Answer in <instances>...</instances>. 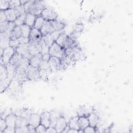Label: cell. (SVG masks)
I'll return each instance as SVG.
<instances>
[{
    "instance_id": "1",
    "label": "cell",
    "mask_w": 133,
    "mask_h": 133,
    "mask_svg": "<svg viewBox=\"0 0 133 133\" xmlns=\"http://www.w3.org/2000/svg\"><path fill=\"white\" fill-rule=\"evenodd\" d=\"M65 55L71 57L75 62L84 58L83 51L77 45L65 49Z\"/></svg>"
},
{
    "instance_id": "2",
    "label": "cell",
    "mask_w": 133,
    "mask_h": 133,
    "mask_svg": "<svg viewBox=\"0 0 133 133\" xmlns=\"http://www.w3.org/2000/svg\"><path fill=\"white\" fill-rule=\"evenodd\" d=\"M49 54L50 56H54L61 59L65 55V49L55 42L49 47Z\"/></svg>"
},
{
    "instance_id": "3",
    "label": "cell",
    "mask_w": 133,
    "mask_h": 133,
    "mask_svg": "<svg viewBox=\"0 0 133 133\" xmlns=\"http://www.w3.org/2000/svg\"><path fill=\"white\" fill-rule=\"evenodd\" d=\"M46 7V5L43 1H35L34 3L30 8L28 13L32 14L35 16H40L43 10Z\"/></svg>"
},
{
    "instance_id": "4",
    "label": "cell",
    "mask_w": 133,
    "mask_h": 133,
    "mask_svg": "<svg viewBox=\"0 0 133 133\" xmlns=\"http://www.w3.org/2000/svg\"><path fill=\"white\" fill-rule=\"evenodd\" d=\"M16 52V50L10 46L4 49L3 55L1 56V64H7L9 63L11 57Z\"/></svg>"
},
{
    "instance_id": "5",
    "label": "cell",
    "mask_w": 133,
    "mask_h": 133,
    "mask_svg": "<svg viewBox=\"0 0 133 133\" xmlns=\"http://www.w3.org/2000/svg\"><path fill=\"white\" fill-rule=\"evenodd\" d=\"M41 16L46 21H53L58 18L57 12L52 8L47 7L43 10Z\"/></svg>"
},
{
    "instance_id": "6",
    "label": "cell",
    "mask_w": 133,
    "mask_h": 133,
    "mask_svg": "<svg viewBox=\"0 0 133 133\" xmlns=\"http://www.w3.org/2000/svg\"><path fill=\"white\" fill-rule=\"evenodd\" d=\"M13 79L16 82L20 84L23 83L26 81L28 80L26 70L17 67Z\"/></svg>"
},
{
    "instance_id": "7",
    "label": "cell",
    "mask_w": 133,
    "mask_h": 133,
    "mask_svg": "<svg viewBox=\"0 0 133 133\" xmlns=\"http://www.w3.org/2000/svg\"><path fill=\"white\" fill-rule=\"evenodd\" d=\"M28 80L36 81L40 79L39 69L37 68L32 66L30 65L26 70Z\"/></svg>"
},
{
    "instance_id": "8",
    "label": "cell",
    "mask_w": 133,
    "mask_h": 133,
    "mask_svg": "<svg viewBox=\"0 0 133 133\" xmlns=\"http://www.w3.org/2000/svg\"><path fill=\"white\" fill-rule=\"evenodd\" d=\"M41 40L38 41L29 42V51L30 55L32 57L35 55L41 53Z\"/></svg>"
},
{
    "instance_id": "9",
    "label": "cell",
    "mask_w": 133,
    "mask_h": 133,
    "mask_svg": "<svg viewBox=\"0 0 133 133\" xmlns=\"http://www.w3.org/2000/svg\"><path fill=\"white\" fill-rule=\"evenodd\" d=\"M48 62L51 71L62 70L61 60L60 58L54 56H50Z\"/></svg>"
},
{
    "instance_id": "10",
    "label": "cell",
    "mask_w": 133,
    "mask_h": 133,
    "mask_svg": "<svg viewBox=\"0 0 133 133\" xmlns=\"http://www.w3.org/2000/svg\"><path fill=\"white\" fill-rule=\"evenodd\" d=\"M15 50L16 52L20 54L24 57H26L29 59L32 57L29 51V43L19 44Z\"/></svg>"
},
{
    "instance_id": "11",
    "label": "cell",
    "mask_w": 133,
    "mask_h": 133,
    "mask_svg": "<svg viewBox=\"0 0 133 133\" xmlns=\"http://www.w3.org/2000/svg\"><path fill=\"white\" fill-rule=\"evenodd\" d=\"M67 125L68 123L66 122L65 118L61 115L57 119L54 127L56 129L57 132H62V130Z\"/></svg>"
},
{
    "instance_id": "12",
    "label": "cell",
    "mask_w": 133,
    "mask_h": 133,
    "mask_svg": "<svg viewBox=\"0 0 133 133\" xmlns=\"http://www.w3.org/2000/svg\"><path fill=\"white\" fill-rule=\"evenodd\" d=\"M43 35L39 30L35 29L34 28H32L29 38V42L38 41L42 39Z\"/></svg>"
},
{
    "instance_id": "13",
    "label": "cell",
    "mask_w": 133,
    "mask_h": 133,
    "mask_svg": "<svg viewBox=\"0 0 133 133\" xmlns=\"http://www.w3.org/2000/svg\"><path fill=\"white\" fill-rule=\"evenodd\" d=\"M60 60L62 70H65L69 66L73 65V64L75 63V61L71 57L65 55L62 58H61Z\"/></svg>"
},
{
    "instance_id": "14",
    "label": "cell",
    "mask_w": 133,
    "mask_h": 133,
    "mask_svg": "<svg viewBox=\"0 0 133 133\" xmlns=\"http://www.w3.org/2000/svg\"><path fill=\"white\" fill-rule=\"evenodd\" d=\"M41 124L46 128L50 126V112L45 111L41 115Z\"/></svg>"
},
{
    "instance_id": "15",
    "label": "cell",
    "mask_w": 133,
    "mask_h": 133,
    "mask_svg": "<svg viewBox=\"0 0 133 133\" xmlns=\"http://www.w3.org/2000/svg\"><path fill=\"white\" fill-rule=\"evenodd\" d=\"M7 20L9 22H14L19 15L15 9L9 8L5 11Z\"/></svg>"
},
{
    "instance_id": "16",
    "label": "cell",
    "mask_w": 133,
    "mask_h": 133,
    "mask_svg": "<svg viewBox=\"0 0 133 133\" xmlns=\"http://www.w3.org/2000/svg\"><path fill=\"white\" fill-rule=\"evenodd\" d=\"M40 31L43 36H44L48 34L52 33L54 32V29L51 25L50 21H45L43 25L40 30Z\"/></svg>"
},
{
    "instance_id": "17",
    "label": "cell",
    "mask_w": 133,
    "mask_h": 133,
    "mask_svg": "<svg viewBox=\"0 0 133 133\" xmlns=\"http://www.w3.org/2000/svg\"><path fill=\"white\" fill-rule=\"evenodd\" d=\"M1 48H5L9 46L10 42V34L5 32H1Z\"/></svg>"
},
{
    "instance_id": "18",
    "label": "cell",
    "mask_w": 133,
    "mask_h": 133,
    "mask_svg": "<svg viewBox=\"0 0 133 133\" xmlns=\"http://www.w3.org/2000/svg\"><path fill=\"white\" fill-rule=\"evenodd\" d=\"M28 123L29 124L36 127L41 124L40 115L38 114L37 113H32L28 120Z\"/></svg>"
},
{
    "instance_id": "19",
    "label": "cell",
    "mask_w": 133,
    "mask_h": 133,
    "mask_svg": "<svg viewBox=\"0 0 133 133\" xmlns=\"http://www.w3.org/2000/svg\"><path fill=\"white\" fill-rule=\"evenodd\" d=\"M42 60V55L39 53L33 56L30 59V65L32 66L38 68L40 63Z\"/></svg>"
},
{
    "instance_id": "20",
    "label": "cell",
    "mask_w": 133,
    "mask_h": 133,
    "mask_svg": "<svg viewBox=\"0 0 133 133\" xmlns=\"http://www.w3.org/2000/svg\"><path fill=\"white\" fill-rule=\"evenodd\" d=\"M87 117L89 121V125L95 128L97 127L100 121L98 115L95 112H92L87 116Z\"/></svg>"
},
{
    "instance_id": "21",
    "label": "cell",
    "mask_w": 133,
    "mask_h": 133,
    "mask_svg": "<svg viewBox=\"0 0 133 133\" xmlns=\"http://www.w3.org/2000/svg\"><path fill=\"white\" fill-rule=\"evenodd\" d=\"M17 118V116L12 112L8 114L5 118L7 126L15 128Z\"/></svg>"
},
{
    "instance_id": "22",
    "label": "cell",
    "mask_w": 133,
    "mask_h": 133,
    "mask_svg": "<svg viewBox=\"0 0 133 133\" xmlns=\"http://www.w3.org/2000/svg\"><path fill=\"white\" fill-rule=\"evenodd\" d=\"M51 24V25L54 29V32H59L62 31L63 29L65 27V24L62 21L58 20V19L50 21Z\"/></svg>"
},
{
    "instance_id": "23",
    "label": "cell",
    "mask_w": 133,
    "mask_h": 133,
    "mask_svg": "<svg viewBox=\"0 0 133 133\" xmlns=\"http://www.w3.org/2000/svg\"><path fill=\"white\" fill-rule=\"evenodd\" d=\"M94 112V109L91 107H82L79 108L77 110V116H87L89 114Z\"/></svg>"
},
{
    "instance_id": "24",
    "label": "cell",
    "mask_w": 133,
    "mask_h": 133,
    "mask_svg": "<svg viewBox=\"0 0 133 133\" xmlns=\"http://www.w3.org/2000/svg\"><path fill=\"white\" fill-rule=\"evenodd\" d=\"M22 33L20 26H16L10 34V39H16L22 37Z\"/></svg>"
},
{
    "instance_id": "25",
    "label": "cell",
    "mask_w": 133,
    "mask_h": 133,
    "mask_svg": "<svg viewBox=\"0 0 133 133\" xmlns=\"http://www.w3.org/2000/svg\"><path fill=\"white\" fill-rule=\"evenodd\" d=\"M78 123L79 127V129L84 130L86 127L89 125V121L87 116H78Z\"/></svg>"
},
{
    "instance_id": "26",
    "label": "cell",
    "mask_w": 133,
    "mask_h": 133,
    "mask_svg": "<svg viewBox=\"0 0 133 133\" xmlns=\"http://www.w3.org/2000/svg\"><path fill=\"white\" fill-rule=\"evenodd\" d=\"M36 18V16L29 12L26 13L25 20V24L29 25L31 28H33L34 27Z\"/></svg>"
},
{
    "instance_id": "27",
    "label": "cell",
    "mask_w": 133,
    "mask_h": 133,
    "mask_svg": "<svg viewBox=\"0 0 133 133\" xmlns=\"http://www.w3.org/2000/svg\"><path fill=\"white\" fill-rule=\"evenodd\" d=\"M12 79L7 77L6 78L1 79L0 80V87H1V92H3L4 91L11 83Z\"/></svg>"
},
{
    "instance_id": "28",
    "label": "cell",
    "mask_w": 133,
    "mask_h": 133,
    "mask_svg": "<svg viewBox=\"0 0 133 133\" xmlns=\"http://www.w3.org/2000/svg\"><path fill=\"white\" fill-rule=\"evenodd\" d=\"M23 57L22 55H21L17 52H15L13 56L11 57L9 61V63L17 66V65H18V64L19 63L20 61Z\"/></svg>"
},
{
    "instance_id": "29",
    "label": "cell",
    "mask_w": 133,
    "mask_h": 133,
    "mask_svg": "<svg viewBox=\"0 0 133 133\" xmlns=\"http://www.w3.org/2000/svg\"><path fill=\"white\" fill-rule=\"evenodd\" d=\"M78 116H74L72 117L68 122V125L70 128L75 129L76 130L79 129V127L78 123Z\"/></svg>"
},
{
    "instance_id": "30",
    "label": "cell",
    "mask_w": 133,
    "mask_h": 133,
    "mask_svg": "<svg viewBox=\"0 0 133 133\" xmlns=\"http://www.w3.org/2000/svg\"><path fill=\"white\" fill-rule=\"evenodd\" d=\"M68 36L69 35H68L64 32H62L58 36V37L56 39L55 42L56 43H57L58 45H59L60 46H61L62 47H63L66 39L68 37Z\"/></svg>"
},
{
    "instance_id": "31",
    "label": "cell",
    "mask_w": 133,
    "mask_h": 133,
    "mask_svg": "<svg viewBox=\"0 0 133 133\" xmlns=\"http://www.w3.org/2000/svg\"><path fill=\"white\" fill-rule=\"evenodd\" d=\"M7 72H8V77L13 79L15 76V74L16 72V70L17 69V66L12 65L10 63H8L6 65Z\"/></svg>"
},
{
    "instance_id": "32",
    "label": "cell",
    "mask_w": 133,
    "mask_h": 133,
    "mask_svg": "<svg viewBox=\"0 0 133 133\" xmlns=\"http://www.w3.org/2000/svg\"><path fill=\"white\" fill-rule=\"evenodd\" d=\"M28 121L21 116H17L15 128H23L27 126Z\"/></svg>"
},
{
    "instance_id": "33",
    "label": "cell",
    "mask_w": 133,
    "mask_h": 133,
    "mask_svg": "<svg viewBox=\"0 0 133 133\" xmlns=\"http://www.w3.org/2000/svg\"><path fill=\"white\" fill-rule=\"evenodd\" d=\"M44 42L49 46L50 47L55 42V39L53 35L51 33L46 34L44 36H43L42 37Z\"/></svg>"
},
{
    "instance_id": "34",
    "label": "cell",
    "mask_w": 133,
    "mask_h": 133,
    "mask_svg": "<svg viewBox=\"0 0 133 133\" xmlns=\"http://www.w3.org/2000/svg\"><path fill=\"white\" fill-rule=\"evenodd\" d=\"M30 66V59L26 57H23L17 67L23 69L25 70Z\"/></svg>"
},
{
    "instance_id": "35",
    "label": "cell",
    "mask_w": 133,
    "mask_h": 133,
    "mask_svg": "<svg viewBox=\"0 0 133 133\" xmlns=\"http://www.w3.org/2000/svg\"><path fill=\"white\" fill-rule=\"evenodd\" d=\"M45 21V20L44 19V18L41 15L37 16L33 28L40 30L42 28V26L43 25Z\"/></svg>"
},
{
    "instance_id": "36",
    "label": "cell",
    "mask_w": 133,
    "mask_h": 133,
    "mask_svg": "<svg viewBox=\"0 0 133 133\" xmlns=\"http://www.w3.org/2000/svg\"><path fill=\"white\" fill-rule=\"evenodd\" d=\"M20 27H21L22 33V36L24 37L29 38L32 28L26 25V24H23Z\"/></svg>"
},
{
    "instance_id": "37",
    "label": "cell",
    "mask_w": 133,
    "mask_h": 133,
    "mask_svg": "<svg viewBox=\"0 0 133 133\" xmlns=\"http://www.w3.org/2000/svg\"><path fill=\"white\" fill-rule=\"evenodd\" d=\"M61 114L55 111L50 112V126L55 127L56 122Z\"/></svg>"
},
{
    "instance_id": "38",
    "label": "cell",
    "mask_w": 133,
    "mask_h": 133,
    "mask_svg": "<svg viewBox=\"0 0 133 133\" xmlns=\"http://www.w3.org/2000/svg\"><path fill=\"white\" fill-rule=\"evenodd\" d=\"M8 77V72L5 64H1L0 66V80Z\"/></svg>"
},
{
    "instance_id": "39",
    "label": "cell",
    "mask_w": 133,
    "mask_h": 133,
    "mask_svg": "<svg viewBox=\"0 0 133 133\" xmlns=\"http://www.w3.org/2000/svg\"><path fill=\"white\" fill-rule=\"evenodd\" d=\"M26 14L22 15L19 16L17 18V19L15 20L14 21V23H15L16 26H21L23 24H25V17H26Z\"/></svg>"
},
{
    "instance_id": "40",
    "label": "cell",
    "mask_w": 133,
    "mask_h": 133,
    "mask_svg": "<svg viewBox=\"0 0 133 133\" xmlns=\"http://www.w3.org/2000/svg\"><path fill=\"white\" fill-rule=\"evenodd\" d=\"M77 45V43H76V42H75L70 37V36H68L65 43H64V45L63 47V48L64 49H68L69 48H70V47H72L75 45Z\"/></svg>"
},
{
    "instance_id": "41",
    "label": "cell",
    "mask_w": 133,
    "mask_h": 133,
    "mask_svg": "<svg viewBox=\"0 0 133 133\" xmlns=\"http://www.w3.org/2000/svg\"><path fill=\"white\" fill-rule=\"evenodd\" d=\"M50 72H51L50 70L39 69L40 79H41L44 81H47L48 79V75H49V73Z\"/></svg>"
},
{
    "instance_id": "42",
    "label": "cell",
    "mask_w": 133,
    "mask_h": 133,
    "mask_svg": "<svg viewBox=\"0 0 133 133\" xmlns=\"http://www.w3.org/2000/svg\"><path fill=\"white\" fill-rule=\"evenodd\" d=\"M49 47L44 42L43 38L41 41V54L42 55L49 54Z\"/></svg>"
},
{
    "instance_id": "43",
    "label": "cell",
    "mask_w": 133,
    "mask_h": 133,
    "mask_svg": "<svg viewBox=\"0 0 133 133\" xmlns=\"http://www.w3.org/2000/svg\"><path fill=\"white\" fill-rule=\"evenodd\" d=\"M9 8V1L1 0L0 1L1 10L5 11Z\"/></svg>"
},
{
    "instance_id": "44",
    "label": "cell",
    "mask_w": 133,
    "mask_h": 133,
    "mask_svg": "<svg viewBox=\"0 0 133 133\" xmlns=\"http://www.w3.org/2000/svg\"><path fill=\"white\" fill-rule=\"evenodd\" d=\"M39 69H42V70H50L48 62V61L46 60H44L42 59V61L40 63L39 68ZM51 71V70H50Z\"/></svg>"
},
{
    "instance_id": "45",
    "label": "cell",
    "mask_w": 133,
    "mask_h": 133,
    "mask_svg": "<svg viewBox=\"0 0 133 133\" xmlns=\"http://www.w3.org/2000/svg\"><path fill=\"white\" fill-rule=\"evenodd\" d=\"M20 44V39H10L9 42V46L13 48L15 50L17 48L19 45Z\"/></svg>"
},
{
    "instance_id": "46",
    "label": "cell",
    "mask_w": 133,
    "mask_h": 133,
    "mask_svg": "<svg viewBox=\"0 0 133 133\" xmlns=\"http://www.w3.org/2000/svg\"><path fill=\"white\" fill-rule=\"evenodd\" d=\"M21 5L20 1L18 0L9 1V8L15 9Z\"/></svg>"
},
{
    "instance_id": "47",
    "label": "cell",
    "mask_w": 133,
    "mask_h": 133,
    "mask_svg": "<svg viewBox=\"0 0 133 133\" xmlns=\"http://www.w3.org/2000/svg\"><path fill=\"white\" fill-rule=\"evenodd\" d=\"M47 128L43 125L40 124L35 127V131L36 133H43L46 132Z\"/></svg>"
},
{
    "instance_id": "48",
    "label": "cell",
    "mask_w": 133,
    "mask_h": 133,
    "mask_svg": "<svg viewBox=\"0 0 133 133\" xmlns=\"http://www.w3.org/2000/svg\"><path fill=\"white\" fill-rule=\"evenodd\" d=\"M83 29H84L83 24L81 23H78L75 24L73 31L81 33L83 30Z\"/></svg>"
},
{
    "instance_id": "49",
    "label": "cell",
    "mask_w": 133,
    "mask_h": 133,
    "mask_svg": "<svg viewBox=\"0 0 133 133\" xmlns=\"http://www.w3.org/2000/svg\"><path fill=\"white\" fill-rule=\"evenodd\" d=\"M7 127V124L6 123V121L5 119L1 118L0 119V132L2 133L3 131Z\"/></svg>"
},
{
    "instance_id": "50",
    "label": "cell",
    "mask_w": 133,
    "mask_h": 133,
    "mask_svg": "<svg viewBox=\"0 0 133 133\" xmlns=\"http://www.w3.org/2000/svg\"><path fill=\"white\" fill-rule=\"evenodd\" d=\"M15 9L16 10V11H17V12L18 13L19 16L25 14L26 13V11H25V8L24 7V6L23 5H21L19 6H18V7H17Z\"/></svg>"
},
{
    "instance_id": "51",
    "label": "cell",
    "mask_w": 133,
    "mask_h": 133,
    "mask_svg": "<svg viewBox=\"0 0 133 133\" xmlns=\"http://www.w3.org/2000/svg\"><path fill=\"white\" fill-rule=\"evenodd\" d=\"M9 21H6L0 23V25H1V32H5L8 26L9 25Z\"/></svg>"
},
{
    "instance_id": "52",
    "label": "cell",
    "mask_w": 133,
    "mask_h": 133,
    "mask_svg": "<svg viewBox=\"0 0 133 133\" xmlns=\"http://www.w3.org/2000/svg\"><path fill=\"white\" fill-rule=\"evenodd\" d=\"M96 132V128L92 127L90 125H89L84 129V132L85 133H94Z\"/></svg>"
},
{
    "instance_id": "53",
    "label": "cell",
    "mask_w": 133,
    "mask_h": 133,
    "mask_svg": "<svg viewBox=\"0 0 133 133\" xmlns=\"http://www.w3.org/2000/svg\"><path fill=\"white\" fill-rule=\"evenodd\" d=\"M81 34V33H78V32H75V31H73L70 34V35L69 36L74 41L76 42L77 39L79 37V36H80Z\"/></svg>"
},
{
    "instance_id": "54",
    "label": "cell",
    "mask_w": 133,
    "mask_h": 133,
    "mask_svg": "<svg viewBox=\"0 0 133 133\" xmlns=\"http://www.w3.org/2000/svg\"><path fill=\"white\" fill-rule=\"evenodd\" d=\"M34 2H35V1H28L27 2L23 5L26 13H28L30 8L33 5V4L34 3Z\"/></svg>"
},
{
    "instance_id": "55",
    "label": "cell",
    "mask_w": 133,
    "mask_h": 133,
    "mask_svg": "<svg viewBox=\"0 0 133 133\" xmlns=\"http://www.w3.org/2000/svg\"><path fill=\"white\" fill-rule=\"evenodd\" d=\"M7 21L5 11L1 10L0 11V23Z\"/></svg>"
},
{
    "instance_id": "56",
    "label": "cell",
    "mask_w": 133,
    "mask_h": 133,
    "mask_svg": "<svg viewBox=\"0 0 133 133\" xmlns=\"http://www.w3.org/2000/svg\"><path fill=\"white\" fill-rule=\"evenodd\" d=\"M15 127L7 126L2 133H15Z\"/></svg>"
},
{
    "instance_id": "57",
    "label": "cell",
    "mask_w": 133,
    "mask_h": 133,
    "mask_svg": "<svg viewBox=\"0 0 133 133\" xmlns=\"http://www.w3.org/2000/svg\"><path fill=\"white\" fill-rule=\"evenodd\" d=\"M27 129L28 130V132H36L35 131V127H34V126H33L31 125L30 124H28L27 125Z\"/></svg>"
},
{
    "instance_id": "58",
    "label": "cell",
    "mask_w": 133,
    "mask_h": 133,
    "mask_svg": "<svg viewBox=\"0 0 133 133\" xmlns=\"http://www.w3.org/2000/svg\"><path fill=\"white\" fill-rule=\"evenodd\" d=\"M46 132H48V133H54V132H57V131L56 130V129L55 128V127H51L50 126L48 128H47L46 130Z\"/></svg>"
},
{
    "instance_id": "59",
    "label": "cell",
    "mask_w": 133,
    "mask_h": 133,
    "mask_svg": "<svg viewBox=\"0 0 133 133\" xmlns=\"http://www.w3.org/2000/svg\"><path fill=\"white\" fill-rule=\"evenodd\" d=\"M68 133H75V132H78V130H76L75 129H73V128H69L68 131Z\"/></svg>"
},
{
    "instance_id": "60",
    "label": "cell",
    "mask_w": 133,
    "mask_h": 133,
    "mask_svg": "<svg viewBox=\"0 0 133 133\" xmlns=\"http://www.w3.org/2000/svg\"><path fill=\"white\" fill-rule=\"evenodd\" d=\"M69 128H70V127H69V126H68V125H67V126L64 128V129L62 130V132H65V133L68 132V130H69Z\"/></svg>"
}]
</instances>
